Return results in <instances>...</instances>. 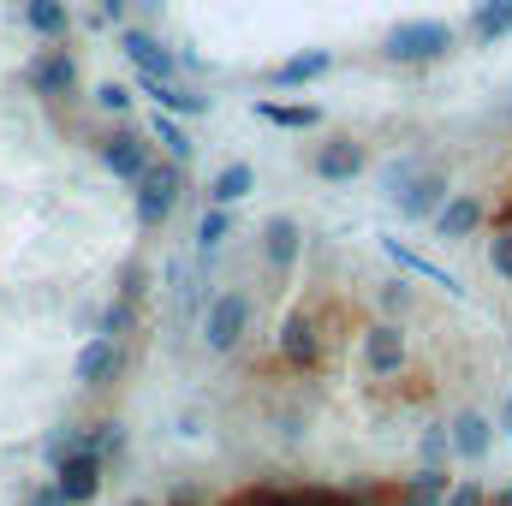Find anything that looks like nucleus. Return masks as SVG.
I'll use <instances>...</instances> for the list:
<instances>
[{
  "label": "nucleus",
  "mask_w": 512,
  "mask_h": 506,
  "mask_svg": "<svg viewBox=\"0 0 512 506\" xmlns=\"http://www.w3.org/2000/svg\"><path fill=\"white\" fill-rule=\"evenodd\" d=\"M376 54L387 66H441L447 54H459V30L447 18H399Z\"/></svg>",
  "instance_id": "obj_1"
},
{
  "label": "nucleus",
  "mask_w": 512,
  "mask_h": 506,
  "mask_svg": "<svg viewBox=\"0 0 512 506\" xmlns=\"http://www.w3.org/2000/svg\"><path fill=\"white\" fill-rule=\"evenodd\" d=\"M251 316H256L251 292H245V286H221V292L203 304V346H209L215 358H233V352L251 340Z\"/></svg>",
  "instance_id": "obj_2"
},
{
  "label": "nucleus",
  "mask_w": 512,
  "mask_h": 506,
  "mask_svg": "<svg viewBox=\"0 0 512 506\" xmlns=\"http://www.w3.org/2000/svg\"><path fill=\"white\" fill-rule=\"evenodd\" d=\"M179 197H185V167L167 161V155H155L149 173L131 185V215H137V227H143V233L167 227V215L179 209Z\"/></svg>",
  "instance_id": "obj_3"
},
{
  "label": "nucleus",
  "mask_w": 512,
  "mask_h": 506,
  "mask_svg": "<svg viewBox=\"0 0 512 506\" xmlns=\"http://www.w3.org/2000/svg\"><path fill=\"white\" fill-rule=\"evenodd\" d=\"M274 358H280V370H292V376L322 370V358H328V334H322L316 310L298 304V310L280 316V328H274Z\"/></svg>",
  "instance_id": "obj_4"
},
{
  "label": "nucleus",
  "mask_w": 512,
  "mask_h": 506,
  "mask_svg": "<svg viewBox=\"0 0 512 506\" xmlns=\"http://www.w3.org/2000/svg\"><path fill=\"white\" fill-rule=\"evenodd\" d=\"M24 84L42 96V102H72L78 96V54L66 42H42L30 60H24Z\"/></svg>",
  "instance_id": "obj_5"
},
{
  "label": "nucleus",
  "mask_w": 512,
  "mask_h": 506,
  "mask_svg": "<svg viewBox=\"0 0 512 506\" xmlns=\"http://www.w3.org/2000/svg\"><path fill=\"white\" fill-rule=\"evenodd\" d=\"M96 155H102V167L120 179V185H137L143 173H149V161H155V149H149V131L143 120L137 126H114L96 137Z\"/></svg>",
  "instance_id": "obj_6"
},
{
  "label": "nucleus",
  "mask_w": 512,
  "mask_h": 506,
  "mask_svg": "<svg viewBox=\"0 0 512 506\" xmlns=\"http://www.w3.org/2000/svg\"><path fill=\"white\" fill-rule=\"evenodd\" d=\"M364 370L376 381H393V376H405V364H411V334H405V322H370L364 328Z\"/></svg>",
  "instance_id": "obj_7"
},
{
  "label": "nucleus",
  "mask_w": 512,
  "mask_h": 506,
  "mask_svg": "<svg viewBox=\"0 0 512 506\" xmlns=\"http://www.w3.org/2000/svg\"><path fill=\"white\" fill-rule=\"evenodd\" d=\"M453 197V173L447 167H423L399 197H393V209H399V221H411V227H429L435 215H441V203Z\"/></svg>",
  "instance_id": "obj_8"
},
{
  "label": "nucleus",
  "mask_w": 512,
  "mask_h": 506,
  "mask_svg": "<svg viewBox=\"0 0 512 506\" xmlns=\"http://www.w3.org/2000/svg\"><path fill=\"white\" fill-rule=\"evenodd\" d=\"M310 173L328 179V185H352V179L370 173V149H364L358 137H322V143L310 149Z\"/></svg>",
  "instance_id": "obj_9"
},
{
  "label": "nucleus",
  "mask_w": 512,
  "mask_h": 506,
  "mask_svg": "<svg viewBox=\"0 0 512 506\" xmlns=\"http://www.w3.org/2000/svg\"><path fill=\"white\" fill-rule=\"evenodd\" d=\"M120 54H126V66L137 78H179V54L155 30H143V24H126L120 30Z\"/></svg>",
  "instance_id": "obj_10"
},
{
  "label": "nucleus",
  "mask_w": 512,
  "mask_h": 506,
  "mask_svg": "<svg viewBox=\"0 0 512 506\" xmlns=\"http://www.w3.org/2000/svg\"><path fill=\"white\" fill-rule=\"evenodd\" d=\"M72 376L84 381V387H114V381L126 376V346L114 340V334H90L84 346H78V358H72Z\"/></svg>",
  "instance_id": "obj_11"
},
{
  "label": "nucleus",
  "mask_w": 512,
  "mask_h": 506,
  "mask_svg": "<svg viewBox=\"0 0 512 506\" xmlns=\"http://www.w3.org/2000/svg\"><path fill=\"white\" fill-rule=\"evenodd\" d=\"M54 483L66 489V501L72 506H90L102 495V483H108V459L102 453H90V447H78L72 459H60L54 465Z\"/></svg>",
  "instance_id": "obj_12"
},
{
  "label": "nucleus",
  "mask_w": 512,
  "mask_h": 506,
  "mask_svg": "<svg viewBox=\"0 0 512 506\" xmlns=\"http://www.w3.org/2000/svg\"><path fill=\"white\" fill-rule=\"evenodd\" d=\"M483 221H489V203H483L477 191H453L429 227H435V239H447V245H465V239H477V233H483Z\"/></svg>",
  "instance_id": "obj_13"
},
{
  "label": "nucleus",
  "mask_w": 512,
  "mask_h": 506,
  "mask_svg": "<svg viewBox=\"0 0 512 506\" xmlns=\"http://www.w3.org/2000/svg\"><path fill=\"white\" fill-rule=\"evenodd\" d=\"M447 435H453V459L483 465L501 429H495V417H489V411H453V417H447Z\"/></svg>",
  "instance_id": "obj_14"
},
{
  "label": "nucleus",
  "mask_w": 512,
  "mask_h": 506,
  "mask_svg": "<svg viewBox=\"0 0 512 506\" xmlns=\"http://www.w3.org/2000/svg\"><path fill=\"white\" fill-rule=\"evenodd\" d=\"M298 256H304V227L292 215H268L262 221V262H268V274L286 280L298 268Z\"/></svg>",
  "instance_id": "obj_15"
},
{
  "label": "nucleus",
  "mask_w": 512,
  "mask_h": 506,
  "mask_svg": "<svg viewBox=\"0 0 512 506\" xmlns=\"http://www.w3.org/2000/svg\"><path fill=\"white\" fill-rule=\"evenodd\" d=\"M137 96H149L155 108H167V114H179V120H203V114L215 108V96H203V90H191V84H179V78H137Z\"/></svg>",
  "instance_id": "obj_16"
},
{
  "label": "nucleus",
  "mask_w": 512,
  "mask_h": 506,
  "mask_svg": "<svg viewBox=\"0 0 512 506\" xmlns=\"http://www.w3.org/2000/svg\"><path fill=\"white\" fill-rule=\"evenodd\" d=\"M328 72H334V48H298L292 60H280V66L268 72V84L292 96V90H310V84H322Z\"/></svg>",
  "instance_id": "obj_17"
},
{
  "label": "nucleus",
  "mask_w": 512,
  "mask_h": 506,
  "mask_svg": "<svg viewBox=\"0 0 512 506\" xmlns=\"http://www.w3.org/2000/svg\"><path fill=\"white\" fill-rule=\"evenodd\" d=\"M18 18L36 42H66L72 36V6L66 0H18Z\"/></svg>",
  "instance_id": "obj_18"
},
{
  "label": "nucleus",
  "mask_w": 512,
  "mask_h": 506,
  "mask_svg": "<svg viewBox=\"0 0 512 506\" xmlns=\"http://www.w3.org/2000/svg\"><path fill=\"white\" fill-rule=\"evenodd\" d=\"M447 489H453L447 465H417V471L393 489V506H447Z\"/></svg>",
  "instance_id": "obj_19"
},
{
  "label": "nucleus",
  "mask_w": 512,
  "mask_h": 506,
  "mask_svg": "<svg viewBox=\"0 0 512 506\" xmlns=\"http://www.w3.org/2000/svg\"><path fill=\"white\" fill-rule=\"evenodd\" d=\"M382 256L393 262V268H405V274H417V280H429V286H441V292H453V298L465 292V286H459V280H453V274H447L441 262H429L423 251H411V245H399V239H382Z\"/></svg>",
  "instance_id": "obj_20"
},
{
  "label": "nucleus",
  "mask_w": 512,
  "mask_h": 506,
  "mask_svg": "<svg viewBox=\"0 0 512 506\" xmlns=\"http://www.w3.org/2000/svg\"><path fill=\"white\" fill-rule=\"evenodd\" d=\"M465 30H471V42H477V48L507 42V36H512V0H477V6H471V18H465Z\"/></svg>",
  "instance_id": "obj_21"
},
{
  "label": "nucleus",
  "mask_w": 512,
  "mask_h": 506,
  "mask_svg": "<svg viewBox=\"0 0 512 506\" xmlns=\"http://www.w3.org/2000/svg\"><path fill=\"white\" fill-rule=\"evenodd\" d=\"M251 114L262 126H280V131H316L322 126V108H316V102H274V96H256Z\"/></svg>",
  "instance_id": "obj_22"
},
{
  "label": "nucleus",
  "mask_w": 512,
  "mask_h": 506,
  "mask_svg": "<svg viewBox=\"0 0 512 506\" xmlns=\"http://www.w3.org/2000/svg\"><path fill=\"white\" fill-rule=\"evenodd\" d=\"M143 131L161 143V155L167 161H179V167H191V155H197V143H191V131L179 126V114H167V108H155L149 120H143Z\"/></svg>",
  "instance_id": "obj_23"
},
{
  "label": "nucleus",
  "mask_w": 512,
  "mask_h": 506,
  "mask_svg": "<svg viewBox=\"0 0 512 506\" xmlns=\"http://www.w3.org/2000/svg\"><path fill=\"white\" fill-rule=\"evenodd\" d=\"M251 191H256V167H251V161H227V167L209 179V203H221V209L245 203Z\"/></svg>",
  "instance_id": "obj_24"
},
{
  "label": "nucleus",
  "mask_w": 512,
  "mask_h": 506,
  "mask_svg": "<svg viewBox=\"0 0 512 506\" xmlns=\"http://www.w3.org/2000/svg\"><path fill=\"white\" fill-rule=\"evenodd\" d=\"M227 239H233V209H221V203H209V209H203V221H197V256L209 262V256L221 251Z\"/></svg>",
  "instance_id": "obj_25"
},
{
  "label": "nucleus",
  "mask_w": 512,
  "mask_h": 506,
  "mask_svg": "<svg viewBox=\"0 0 512 506\" xmlns=\"http://www.w3.org/2000/svg\"><path fill=\"white\" fill-rule=\"evenodd\" d=\"M84 447H90V453H102L108 465H120V459H126V429H120L114 417H102V423H90V429H84Z\"/></svg>",
  "instance_id": "obj_26"
},
{
  "label": "nucleus",
  "mask_w": 512,
  "mask_h": 506,
  "mask_svg": "<svg viewBox=\"0 0 512 506\" xmlns=\"http://www.w3.org/2000/svg\"><path fill=\"white\" fill-rule=\"evenodd\" d=\"M376 304H382V316H387V322H405V316L417 310V286L393 274V280H382V286H376Z\"/></svg>",
  "instance_id": "obj_27"
},
{
  "label": "nucleus",
  "mask_w": 512,
  "mask_h": 506,
  "mask_svg": "<svg viewBox=\"0 0 512 506\" xmlns=\"http://www.w3.org/2000/svg\"><path fill=\"white\" fill-rule=\"evenodd\" d=\"M423 167H429L423 155H393V161L382 167V197H387V203H393V197H399V191H405V185H411Z\"/></svg>",
  "instance_id": "obj_28"
},
{
  "label": "nucleus",
  "mask_w": 512,
  "mask_h": 506,
  "mask_svg": "<svg viewBox=\"0 0 512 506\" xmlns=\"http://www.w3.org/2000/svg\"><path fill=\"white\" fill-rule=\"evenodd\" d=\"M78 447H84V429H78V423H60V429L42 441V465L54 471V465H60V459H72Z\"/></svg>",
  "instance_id": "obj_29"
},
{
  "label": "nucleus",
  "mask_w": 512,
  "mask_h": 506,
  "mask_svg": "<svg viewBox=\"0 0 512 506\" xmlns=\"http://www.w3.org/2000/svg\"><path fill=\"white\" fill-rule=\"evenodd\" d=\"M417 459H423V465H447V459H453V435H447V423H429V429L417 435Z\"/></svg>",
  "instance_id": "obj_30"
},
{
  "label": "nucleus",
  "mask_w": 512,
  "mask_h": 506,
  "mask_svg": "<svg viewBox=\"0 0 512 506\" xmlns=\"http://www.w3.org/2000/svg\"><path fill=\"white\" fill-rule=\"evenodd\" d=\"M489 268H495V280L512 286V221H501V227L489 233Z\"/></svg>",
  "instance_id": "obj_31"
},
{
  "label": "nucleus",
  "mask_w": 512,
  "mask_h": 506,
  "mask_svg": "<svg viewBox=\"0 0 512 506\" xmlns=\"http://www.w3.org/2000/svg\"><path fill=\"white\" fill-rule=\"evenodd\" d=\"M96 108L108 120H126L131 114V84H96Z\"/></svg>",
  "instance_id": "obj_32"
},
{
  "label": "nucleus",
  "mask_w": 512,
  "mask_h": 506,
  "mask_svg": "<svg viewBox=\"0 0 512 506\" xmlns=\"http://www.w3.org/2000/svg\"><path fill=\"white\" fill-rule=\"evenodd\" d=\"M24 506H72V501H66V489L48 477V483H36V489H30V501H24Z\"/></svg>",
  "instance_id": "obj_33"
},
{
  "label": "nucleus",
  "mask_w": 512,
  "mask_h": 506,
  "mask_svg": "<svg viewBox=\"0 0 512 506\" xmlns=\"http://www.w3.org/2000/svg\"><path fill=\"white\" fill-rule=\"evenodd\" d=\"M489 495H483V483H453L447 489V506H483Z\"/></svg>",
  "instance_id": "obj_34"
},
{
  "label": "nucleus",
  "mask_w": 512,
  "mask_h": 506,
  "mask_svg": "<svg viewBox=\"0 0 512 506\" xmlns=\"http://www.w3.org/2000/svg\"><path fill=\"white\" fill-rule=\"evenodd\" d=\"M173 54H179V66H185V72H209V60H203L197 48H173Z\"/></svg>",
  "instance_id": "obj_35"
},
{
  "label": "nucleus",
  "mask_w": 512,
  "mask_h": 506,
  "mask_svg": "<svg viewBox=\"0 0 512 506\" xmlns=\"http://www.w3.org/2000/svg\"><path fill=\"white\" fill-rule=\"evenodd\" d=\"M495 429H501V435H512V393L501 399V411H495Z\"/></svg>",
  "instance_id": "obj_36"
},
{
  "label": "nucleus",
  "mask_w": 512,
  "mask_h": 506,
  "mask_svg": "<svg viewBox=\"0 0 512 506\" xmlns=\"http://www.w3.org/2000/svg\"><path fill=\"white\" fill-rule=\"evenodd\" d=\"M96 6H102V12H108L114 24H120V18H126V6H131V0H96Z\"/></svg>",
  "instance_id": "obj_37"
},
{
  "label": "nucleus",
  "mask_w": 512,
  "mask_h": 506,
  "mask_svg": "<svg viewBox=\"0 0 512 506\" xmlns=\"http://www.w3.org/2000/svg\"><path fill=\"white\" fill-rule=\"evenodd\" d=\"M483 506H512V483H507V489H495V495H489Z\"/></svg>",
  "instance_id": "obj_38"
},
{
  "label": "nucleus",
  "mask_w": 512,
  "mask_h": 506,
  "mask_svg": "<svg viewBox=\"0 0 512 506\" xmlns=\"http://www.w3.org/2000/svg\"><path fill=\"white\" fill-rule=\"evenodd\" d=\"M501 114H507V120H512V90H507V102H501Z\"/></svg>",
  "instance_id": "obj_39"
},
{
  "label": "nucleus",
  "mask_w": 512,
  "mask_h": 506,
  "mask_svg": "<svg viewBox=\"0 0 512 506\" xmlns=\"http://www.w3.org/2000/svg\"><path fill=\"white\" fill-rule=\"evenodd\" d=\"M126 506H155V501H126Z\"/></svg>",
  "instance_id": "obj_40"
}]
</instances>
